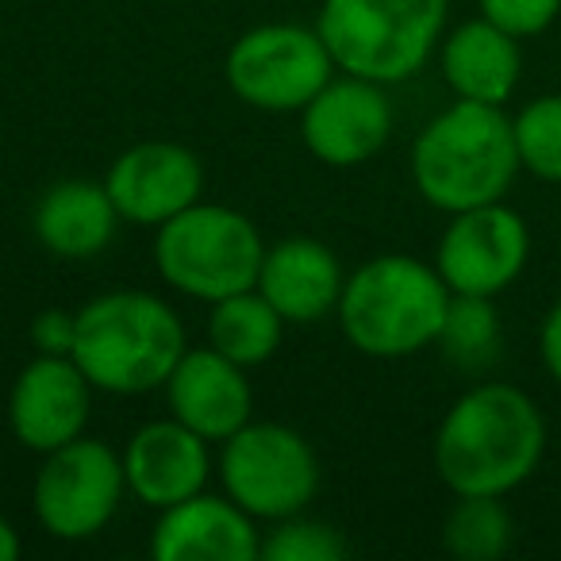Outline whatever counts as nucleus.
Listing matches in <instances>:
<instances>
[{"mask_svg": "<svg viewBox=\"0 0 561 561\" xmlns=\"http://www.w3.org/2000/svg\"><path fill=\"white\" fill-rule=\"evenodd\" d=\"M546 420L523 389L473 385L454 400L435 435V469L454 496H507L538 469Z\"/></svg>", "mask_w": 561, "mask_h": 561, "instance_id": "1", "label": "nucleus"}, {"mask_svg": "<svg viewBox=\"0 0 561 561\" xmlns=\"http://www.w3.org/2000/svg\"><path fill=\"white\" fill-rule=\"evenodd\" d=\"M519 170L512 119L500 104L454 101L412 147L415 188L446 216L504 201Z\"/></svg>", "mask_w": 561, "mask_h": 561, "instance_id": "2", "label": "nucleus"}, {"mask_svg": "<svg viewBox=\"0 0 561 561\" xmlns=\"http://www.w3.org/2000/svg\"><path fill=\"white\" fill-rule=\"evenodd\" d=\"M185 351V323L162 297L119 289L89 300L78 312L70 358L93 389L142 397L150 389H165Z\"/></svg>", "mask_w": 561, "mask_h": 561, "instance_id": "3", "label": "nucleus"}, {"mask_svg": "<svg viewBox=\"0 0 561 561\" xmlns=\"http://www.w3.org/2000/svg\"><path fill=\"white\" fill-rule=\"evenodd\" d=\"M450 297L435 265L412 254H377L346 277L335 316L354 351L392 362L438 343Z\"/></svg>", "mask_w": 561, "mask_h": 561, "instance_id": "4", "label": "nucleus"}, {"mask_svg": "<svg viewBox=\"0 0 561 561\" xmlns=\"http://www.w3.org/2000/svg\"><path fill=\"white\" fill-rule=\"evenodd\" d=\"M446 12L450 0H323L316 32L343 73L397 85L435 55Z\"/></svg>", "mask_w": 561, "mask_h": 561, "instance_id": "5", "label": "nucleus"}, {"mask_svg": "<svg viewBox=\"0 0 561 561\" xmlns=\"http://www.w3.org/2000/svg\"><path fill=\"white\" fill-rule=\"evenodd\" d=\"M265 242L242 211L201 204L165 219L154 234V265L165 285L204 305H216L257 285Z\"/></svg>", "mask_w": 561, "mask_h": 561, "instance_id": "6", "label": "nucleus"}, {"mask_svg": "<svg viewBox=\"0 0 561 561\" xmlns=\"http://www.w3.org/2000/svg\"><path fill=\"white\" fill-rule=\"evenodd\" d=\"M219 481L242 512L277 523L312 504L320 461L300 431L285 423H247L224 438Z\"/></svg>", "mask_w": 561, "mask_h": 561, "instance_id": "7", "label": "nucleus"}, {"mask_svg": "<svg viewBox=\"0 0 561 561\" xmlns=\"http://www.w3.org/2000/svg\"><path fill=\"white\" fill-rule=\"evenodd\" d=\"M335 58L316 27L262 24L227 50V85L242 104L257 112H300L331 78Z\"/></svg>", "mask_w": 561, "mask_h": 561, "instance_id": "8", "label": "nucleus"}, {"mask_svg": "<svg viewBox=\"0 0 561 561\" xmlns=\"http://www.w3.org/2000/svg\"><path fill=\"white\" fill-rule=\"evenodd\" d=\"M124 492V458L101 438L81 435L58 450L43 454L32 489L35 519L43 523L50 538L85 542L108 527Z\"/></svg>", "mask_w": 561, "mask_h": 561, "instance_id": "9", "label": "nucleus"}, {"mask_svg": "<svg viewBox=\"0 0 561 561\" xmlns=\"http://www.w3.org/2000/svg\"><path fill=\"white\" fill-rule=\"evenodd\" d=\"M527 219L504 201L454 211L435 250V270L450 293L500 297L527 270Z\"/></svg>", "mask_w": 561, "mask_h": 561, "instance_id": "10", "label": "nucleus"}, {"mask_svg": "<svg viewBox=\"0 0 561 561\" xmlns=\"http://www.w3.org/2000/svg\"><path fill=\"white\" fill-rule=\"evenodd\" d=\"M305 147L323 165L351 170L377 154L392 135V101L381 81L369 78H331L312 101L300 108Z\"/></svg>", "mask_w": 561, "mask_h": 561, "instance_id": "11", "label": "nucleus"}, {"mask_svg": "<svg viewBox=\"0 0 561 561\" xmlns=\"http://www.w3.org/2000/svg\"><path fill=\"white\" fill-rule=\"evenodd\" d=\"M93 412V385L66 354H39L20 369L9 392V423L20 446L50 454L85 435Z\"/></svg>", "mask_w": 561, "mask_h": 561, "instance_id": "12", "label": "nucleus"}, {"mask_svg": "<svg viewBox=\"0 0 561 561\" xmlns=\"http://www.w3.org/2000/svg\"><path fill=\"white\" fill-rule=\"evenodd\" d=\"M104 188L119 219L135 227H162L201 201L204 165L181 142H139L112 162Z\"/></svg>", "mask_w": 561, "mask_h": 561, "instance_id": "13", "label": "nucleus"}, {"mask_svg": "<svg viewBox=\"0 0 561 561\" xmlns=\"http://www.w3.org/2000/svg\"><path fill=\"white\" fill-rule=\"evenodd\" d=\"M165 400H170L173 420L208 443L231 438L239 427H247L254 412L247 369L219 354L216 346H193L181 354L165 381Z\"/></svg>", "mask_w": 561, "mask_h": 561, "instance_id": "14", "label": "nucleus"}, {"mask_svg": "<svg viewBox=\"0 0 561 561\" xmlns=\"http://www.w3.org/2000/svg\"><path fill=\"white\" fill-rule=\"evenodd\" d=\"M124 477L127 492L139 504L165 512V507L204 492V484L211 477L208 438L188 431L173 415L170 420L142 423L124 450Z\"/></svg>", "mask_w": 561, "mask_h": 561, "instance_id": "15", "label": "nucleus"}, {"mask_svg": "<svg viewBox=\"0 0 561 561\" xmlns=\"http://www.w3.org/2000/svg\"><path fill=\"white\" fill-rule=\"evenodd\" d=\"M150 553L158 561H257L262 535L231 496L196 492L158 515Z\"/></svg>", "mask_w": 561, "mask_h": 561, "instance_id": "16", "label": "nucleus"}, {"mask_svg": "<svg viewBox=\"0 0 561 561\" xmlns=\"http://www.w3.org/2000/svg\"><path fill=\"white\" fill-rule=\"evenodd\" d=\"M346 273L335 250L320 239H285L265 247L254 289L277 308L285 323H320L339 308Z\"/></svg>", "mask_w": 561, "mask_h": 561, "instance_id": "17", "label": "nucleus"}, {"mask_svg": "<svg viewBox=\"0 0 561 561\" xmlns=\"http://www.w3.org/2000/svg\"><path fill=\"white\" fill-rule=\"evenodd\" d=\"M35 239L62 262H89L112 242L119 211L104 181H58L35 204Z\"/></svg>", "mask_w": 561, "mask_h": 561, "instance_id": "18", "label": "nucleus"}, {"mask_svg": "<svg viewBox=\"0 0 561 561\" xmlns=\"http://www.w3.org/2000/svg\"><path fill=\"white\" fill-rule=\"evenodd\" d=\"M519 39L492 20H469L443 39V78L458 101L500 104L512 101L519 85Z\"/></svg>", "mask_w": 561, "mask_h": 561, "instance_id": "19", "label": "nucleus"}, {"mask_svg": "<svg viewBox=\"0 0 561 561\" xmlns=\"http://www.w3.org/2000/svg\"><path fill=\"white\" fill-rule=\"evenodd\" d=\"M280 331H285V320L277 316V308L257 289H247L211 305L208 346H216L219 354H227L242 369H250L277 354Z\"/></svg>", "mask_w": 561, "mask_h": 561, "instance_id": "20", "label": "nucleus"}, {"mask_svg": "<svg viewBox=\"0 0 561 561\" xmlns=\"http://www.w3.org/2000/svg\"><path fill=\"white\" fill-rule=\"evenodd\" d=\"M515 523L500 496H458L446 512L443 546L458 561H496L512 550Z\"/></svg>", "mask_w": 561, "mask_h": 561, "instance_id": "21", "label": "nucleus"}, {"mask_svg": "<svg viewBox=\"0 0 561 561\" xmlns=\"http://www.w3.org/2000/svg\"><path fill=\"white\" fill-rule=\"evenodd\" d=\"M438 346L458 369H469V374L489 369L500 354V316L492 297L454 293L443 331H438Z\"/></svg>", "mask_w": 561, "mask_h": 561, "instance_id": "22", "label": "nucleus"}, {"mask_svg": "<svg viewBox=\"0 0 561 561\" xmlns=\"http://www.w3.org/2000/svg\"><path fill=\"white\" fill-rule=\"evenodd\" d=\"M519 165L538 181L561 185V93L535 96L512 119Z\"/></svg>", "mask_w": 561, "mask_h": 561, "instance_id": "23", "label": "nucleus"}, {"mask_svg": "<svg viewBox=\"0 0 561 561\" xmlns=\"http://www.w3.org/2000/svg\"><path fill=\"white\" fill-rule=\"evenodd\" d=\"M265 561H343L351 558V542L339 527L323 519H308L305 512L277 519V530L262 538Z\"/></svg>", "mask_w": 561, "mask_h": 561, "instance_id": "24", "label": "nucleus"}, {"mask_svg": "<svg viewBox=\"0 0 561 561\" xmlns=\"http://www.w3.org/2000/svg\"><path fill=\"white\" fill-rule=\"evenodd\" d=\"M477 9H481L484 20L504 27L507 35L530 39V35H542L558 20L561 0H477Z\"/></svg>", "mask_w": 561, "mask_h": 561, "instance_id": "25", "label": "nucleus"}, {"mask_svg": "<svg viewBox=\"0 0 561 561\" xmlns=\"http://www.w3.org/2000/svg\"><path fill=\"white\" fill-rule=\"evenodd\" d=\"M73 339H78V312L47 308L32 320V343L39 354H66L70 358Z\"/></svg>", "mask_w": 561, "mask_h": 561, "instance_id": "26", "label": "nucleus"}, {"mask_svg": "<svg viewBox=\"0 0 561 561\" xmlns=\"http://www.w3.org/2000/svg\"><path fill=\"white\" fill-rule=\"evenodd\" d=\"M538 351H542V366L553 381L561 385V297L553 300V308L542 320V335H538Z\"/></svg>", "mask_w": 561, "mask_h": 561, "instance_id": "27", "label": "nucleus"}, {"mask_svg": "<svg viewBox=\"0 0 561 561\" xmlns=\"http://www.w3.org/2000/svg\"><path fill=\"white\" fill-rule=\"evenodd\" d=\"M20 558V535L4 515H0V561H16Z\"/></svg>", "mask_w": 561, "mask_h": 561, "instance_id": "28", "label": "nucleus"}]
</instances>
